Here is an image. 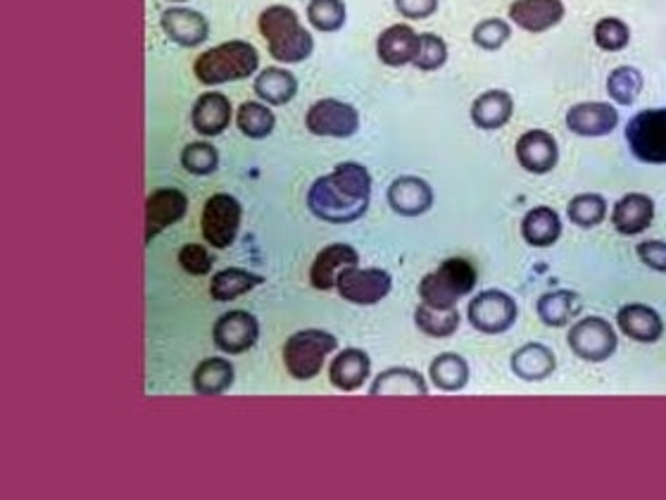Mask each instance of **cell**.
I'll return each mask as SVG.
<instances>
[{"instance_id":"6da1fadb","label":"cell","mask_w":666,"mask_h":500,"mask_svg":"<svg viewBox=\"0 0 666 500\" xmlns=\"http://www.w3.org/2000/svg\"><path fill=\"white\" fill-rule=\"evenodd\" d=\"M371 201V175L359 163H341L317 177L308 191V210L329 225H353L362 219Z\"/></svg>"},{"instance_id":"7a4b0ae2","label":"cell","mask_w":666,"mask_h":500,"mask_svg":"<svg viewBox=\"0 0 666 500\" xmlns=\"http://www.w3.org/2000/svg\"><path fill=\"white\" fill-rule=\"evenodd\" d=\"M258 29L270 56L282 64H298L314 50V38L305 29L298 12L288 5H270L260 12Z\"/></svg>"},{"instance_id":"3957f363","label":"cell","mask_w":666,"mask_h":500,"mask_svg":"<svg viewBox=\"0 0 666 500\" xmlns=\"http://www.w3.org/2000/svg\"><path fill=\"white\" fill-rule=\"evenodd\" d=\"M260 52L243 38H231L215 48L200 52L193 62V74L203 86H222L241 82L258 72Z\"/></svg>"},{"instance_id":"277c9868","label":"cell","mask_w":666,"mask_h":500,"mask_svg":"<svg viewBox=\"0 0 666 500\" xmlns=\"http://www.w3.org/2000/svg\"><path fill=\"white\" fill-rule=\"evenodd\" d=\"M478 284V270L466 258H448L419 282V298L436 308H457Z\"/></svg>"},{"instance_id":"5b68a950","label":"cell","mask_w":666,"mask_h":500,"mask_svg":"<svg viewBox=\"0 0 666 500\" xmlns=\"http://www.w3.org/2000/svg\"><path fill=\"white\" fill-rule=\"evenodd\" d=\"M338 348V338L324 329H300L284 344L286 372L296 381H310L322 374L329 355Z\"/></svg>"},{"instance_id":"8992f818","label":"cell","mask_w":666,"mask_h":500,"mask_svg":"<svg viewBox=\"0 0 666 500\" xmlns=\"http://www.w3.org/2000/svg\"><path fill=\"white\" fill-rule=\"evenodd\" d=\"M243 222V205L231 193H215L210 195L203 205V215H200V229H203V239L210 248L224 250L229 248L238 231H241Z\"/></svg>"},{"instance_id":"52a82bcc","label":"cell","mask_w":666,"mask_h":500,"mask_svg":"<svg viewBox=\"0 0 666 500\" xmlns=\"http://www.w3.org/2000/svg\"><path fill=\"white\" fill-rule=\"evenodd\" d=\"M626 143L641 163L666 165V108H650L633 115L626 127Z\"/></svg>"},{"instance_id":"ba28073f","label":"cell","mask_w":666,"mask_h":500,"mask_svg":"<svg viewBox=\"0 0 666 500\" xmlns=\"http://www.w3.org/2000/svg\"><path fill=\"white\" fill-rule=\"evenodd\" d=\"M466 318H469V324L476 332L496 336L510 332L519 318V308L510 294L500 291V288H486V291L472 298L469 308H466Z\"/></svg>"},{"instance_id":"9c48e42d","label":"cell","mask_w":666,"mask_h":500,"mask_svg":"<svg viewBox=\"0 0 666 500\" xmlns=\"http://www.w3.org/2000/svg\"><path fill=\"white\" fill-rule=\"evenodd\" d=\"M571 353L583 362H605L617 353V332L603 318H583L571 324L567 334Z\"/></svg>"},{"instance_id":"30bf717a","label":"cell","mask_w":666,"mask_h":500,"mask_svg":"<svg viewBox=\"0 0 666 500\" xmlns=\"http://www.w3.org/2000/svg\"><path fill=\"white\" fill-rule=\"evenodd\" d=\"M305 127L312 136L350 139L359 129V112L355 105L338 98H322L310 105L305 115Z\"/></svg>"},{"instance_id":"8fae6325","label":"cell","mask_w":666,"mask_h":500,"mask_svg":"<svg viewBox=\"0 0 666 500\" xmlns=\"http://www.w3.org/2000/svg\"><path fill=\"white\" fill-rule=\"evenodd\" d=\"M393 288V276L381 267H348L338 274L336 291L353 306H377Z\"/></svg>"},{"instance_id":"7c38bea8","label":"cell","mask_w":666,"mask_h":500,"mask_svg":"<svg viewBox=\"0 0 666 500\" xmlns=\"http://www.w3.org/2000/svg\"><path fill=\"white\" fill-rule=\"evenodd\" d=\"M260 341V322L248 310H229L212 326V344L226 355H243Z\"/></svg>"},{"instance_id":"4fadbf2b","label":"cell","mask_w":666,"mask_h":500,"mask_svg":"<svg viewBox=\"0 0 666 500\" xmlns=\"http://www.w3.org/2000/svg\"><path fill=\"white\" fill-rule=\"evenodd\" d=\"M186 213H189V195L181 189H155L145 199V246H151L155 236L163 234L167 227L181 222Z\"/></svg>"},{"instance_id":"5bb4252c","label":"cell","mask_w":666,"mask_h":500,"mask_svg":"<svg viewBox=\"0 0 666 500\" xmlns=\"http://www.w3.org/2000/svg\"><path fill=\"white\" fill-rule=\"evenodd\" d=\"M516 163L531 175H548L559 163L557 139L545 129H531L516 139Z\"/></svg>"},{"instance_id":"9a60e30c","label":"cell","mask_w":666,"mask_h":500,"mask_svg":"<svg viewBox=\"0 0 666 500\" xmlns=\"http://www.w3.org/2000/svg\"><path fill=\"white\" fill-rule=\"evenodd\" d=\"M619 124V112L609 103H576L567 110V129L583 139L607 136Z\"/></svg>"},{"instance_id":"2e32d148","label":"cell","mask_w":666,"mask_h":500,"mask_svg":"<svg viewBox=\"0 0 666 500\" xmlns=\"http://www.w3.org/2000/svg\"><path fill=\"white\" fill-rule=\"evenodd\" d=\"M159 26L167 34L169 41H175L181 48H195L207 41L210 22L203 12L186 5H171L159 17Z\"/></svg>"},{"instance_id":"e0dca14e","label":"cell","mask_w":666,"mask_h":500,"mask_svg":"<svg viewBox=\"0 0 666 500\" xmlns=\"http://www.w3.org/2000/svg\"><path fill=\"white\" fill-rule=\"evenodd\" d=\"M359 265V253L350 243H331L317 253L310 267V286L314 291H333L338 274Z\"/></svg>"},{"instance_id":"ac0fdd59","label":"cell","mask_w":666,"mask_h":500,"mask_svg":"<svg viewBox=\"0 0 666 500\" xmlns=\"http://www.w3.org/2000/svg\"><path fill=\"white\" fill-rule=\"evenodd\" d=\"M389 205L400 217H421L433 207V189L421 177L403 175L391 181Z\"/></svg>"},{"instance_id":"d6986e66","label":"cell","mask_w":666,"mask_h":500,"mask_svg":"<svg viewBox=\"0 0 666 500\" xmlns=\"http://www.w3.org/2000/svg\"><path fill=\"white\" fill-rule=\"evenodd\" d=\"M231 120H234L231 100L229 96H224L222 91H207V94H200L198 100L193 103L191 127L200 136L215 139L224 134V131L229 129Z\"/></svg>"},{"instance_id":"ffe728a7","label":"cell","mask_w":666,"mask_h":500,"mask_svg":"<svg viewBox=\"0 0 666 500\" xmlns=\"http://www.w3.org/2000/svg\"><path fill=\"white\" fill-rule=\"evenodd\" d=\"M510 20L528 34L550 32L564 20L567 8L562 0H514L508 8Z\"/></svg>"},{"instance_id":"44dd1931","label":"cell","mask_w":666,"mask_h":500,"mask_svg":"<svg viewBox=\"0 0 666 500\" xmlns=\"http://www.w3.org/2000/svg\"><path fill=\"white\" fill-rule=\"evenodd\" d=\"M421 36L409 24H393L377 38V56L389 68H405L415 64Z\"/></svg>"},{"instance_id":"7402d4cb","label":"cell","mask_w":666,"mask_h":500,"mask_svg":"<svg viewBox=\"0 0 666 500\" xmlns=\"http://www.w3.org/2000/svg\"><path fill=\"white\" fill-rule=\"evenodd\" d=\"M371 374V358L362 348H343L329 365L331 386L343 393L362 389Z\"/></svg>"},{"instance_id":"603a6c76","label":"cell","mask_w":666,"mask_h":500,"mask_svg":"<svg viewBox=\"0 0 666 500\" xmlns=\"http://www.w3.org/2000/svg\"><path fill=\"white\" fill-rule=\"evenodd\" d=\"M655 219V201L647 193H626L611 207V225L621 236H638Z\"/></svg>"},{"instance_id":"cb8c5ba5","label":"cell","mask_w":666,"mask_h":500,"mask_svg":"<svg viewBox=\"0 0 666 500\" xmlns=\"http://www.w3.org/2000/svg\"><path fill=\"white\" fill-rule=\"evenodd\" d=\"M617 324L626 336L638 341V344H657L664 336L662 314L655 308L643 306V302H629V306L619 308Z\"/></svg>"},{"instance_id":"d4e9b609","label":"cell","mask_w":666,"mask_h":500,"mask_svg":"<svg viewBox=\"0 0 666 500\" xmlns=\"http://www.w3.org/2000/svg\"><path fill=\"white\" fill-rule=\"evenodd\" d=\"M369 396L426 398L429 396V386H426V379L417 370H412V367H391V370H383L371 381Z\"/></svg>"},{"instance_id":"484cf974","label":"cell","mask_w":666,"mask_h":500,"mask_svg":"<svg viewBox=\"0 0 666 500\" xmlns=\"http://www.w3.org/2000/svg\"><path fill=\"white\" fill-rule=\"evenodd\" d=\"M512 115H514V98L504 88L484 91L481 96H476L469 108L474 127L484 131L502 129L512 120Z\"/></svg>"},{"instance_id":"4316f807","label":"cell","mask_w":666,"mask_h":500,"mask_svg":"<svg viewBox=\"0 0 666 500\" xmlns=\"http://www.w3.org/2000/svg\"><path fill=\"white\" fill-rule=\"evenodd\" d=\"M510 367L514 377H519L522 381H531V384H536V381H545L557 367V358L552 348H548L545 344H536V341H531V344H524L522 348H516L510 358Z\"/></svg>"},{"instance_id":"83f0119b","label":"cell","mask_w":666,"mask_h":500,"mask_svg":"<svg viewBox=\"0 0 666 500\" xmlns=\"http://www.w3.org/2000/svg\"><path fill=\"white\" fill-rule=\"evenodd\" d=\"M236 381V370L229 360L224 358H205L203 362H198L193 370L191 384L198 396L215 398L222 393L229 391Z\"/></svg>"},{"instance_id":"f1b7e54d","label":"cell","mask_w":666,"mask_h":500,"mask_svg":"<svg viewBox=\"0 0 666 500\" xmlns=\"http://www.w3.org/2000/svg\"><path fill=\"white\" fill-rule=\"evenodd\" d=\"M252 88H255V96L262 103L278 108V105H288L293 98L298 96V79L286 68H278V64H274V68H266L255 76V84H252Z\"/></svg>"},{"instance_id":"f546056e","label":"cell","mask_w":666,"mask_h":500,"mask_svg":"<svg viewBox=\"0 0 666 500\" xmlns=\"http://www.w3.org/2000/svg\"><path fill=\"white\" fill-rule=\"evenodd\" d=\"M264 284V276L243 267H226L212 274L210 279V298L217 302H231L250 294L252 288Z\"/></svg>"},{"instance_id":"4dcf8cb0","label":"cell","mask_w":666,"mask_h":500,"mask_svg":"<svg viewBox=\"0 0 666 500\" xmlns=\"http://www.w3.org/2000/svg\"><path fill=\"white\" fill-rule=\"evenodd\" d=\"M522 236L533 248H550L562 236V219L548 205L533 207L522 219Z\"/></svg>"},{"instance_id":"1f68e13d","label":"cell","mask_w":666,"mask_h":500,"mask_svg":"<svg viewBox=\"0 0 666 500\" xmlns=\"http://www.w3.org/2000/svg\"><path fill=\"white\" fill-rule=\"evenodd\" d=\"M536 312L545 326H567L581 312V298L567 288L543 294L536 302Z\"/></svg>"},{"instance_id":"d6a6232c","label":"cell","mask_w":666,"mask_h":500,"mask_svg":"<svg viewBox=\"0 0 666 500\" xmlns=\"http://www.w3.org/2000/svg\"><path fill=\"white\" fill-rule=\"evenodd\" d=\"M429 377L436 389H441L445 393H457L469 384L472 370H469V362H466L462 355L441 353L433 358V362L429 367Z\"/></svg>"},{"instance_id":"836d02e7","label":"cell","mask_w":666,"mask_h":500,"mask_svg":"<svg viewBox=\"0 0 666 500\" xmlns=\"http://www.w3.org/2000/svg\"><path fill=\"white\" fill-rule=\"evenodd\" d=\"M236 127L241 129V134L252 141H262L274 134L276 127V115L272 112V105L262 100H246L236 112Z\"/></svg>"},{"instance_id":"e575fe53","label":"cell","mask_w":666,"mask_h":500,"mask_svg":"<svg viewBox=\"0 0 666 500\" xmlns=\"http://www.w3.org/2000/svg\"><path fill=\"white\" fill-rule=\"evenodd\" d=\"M415 324L421 334L431 338H448L457 334L460 312L457 308H436L429 302H421L415 310Z\"/></svg>"},{"instance_id":"d590c367","label":"cell","mask_w":666,"mask_h":500,"mask_svg":"<svg viewBox=\"0 0 666 500\" xmlns=\"http://www.w3.org/2000/svg\"><path fill=\"white\" fill-rule=\"evenodd\" d=\"M567 217L571 219V225L581 229H593L605 222L607 201L599 193H579L569 201Z\"/></svg>"},{"instance_id":"8d00e7d4","label":"cell","mask_w":666,"mask_h":500,"mask_svg":"<svg viewBox=\"0 0 666 500\" xmlns=\"http://www.w3.org/2000/svg\"><path fill=\"white\" fill-rule=\"evenodd\" d=\"M643 91V74L641 70L621 64V68L611 70L607 76V94L619 105H633Z\"/></svg>"},{"instance_id":"74e56055","label":"cell","mask_w":666,"mask_h":500,"mask_svg":"<svg viewBox=\"0 0 666 500\" xmlns=\"http://www.w3.org/2000/svg\"><path fill=\"white\" fill-rule=\"evenodd\" d=\"M308 20L322 34L341 32L345 20H348V8H345L343 0H310Z\"/></svg>"},{"instance_id":"f35d334b","label":"cell","mask_w":666,"mask_h":500,"mask_svg":"<svg viewBox=\"0 0 666 500\" xmlns=\"http://www.w3.org/2000/svg\"><path fill=\"white\" fill-rule=\"evenodd\" d=\"M181 167L195 177H210L219 167V151L210 141H193L181 151Z\"/></svg>"},{"instance_id":"ab89813d","label":"cell","mask_w":666,"mask_h":500,"mask_svg":"<svg viewBox=\"0 0 666 500\" xmlns=\"http://www.w3.org/2000/svg\"><path fill=\"white\" fill-rule=\"evenodd\" d=\"M593 41L599 50L619 52L631 44V26L619 17H603L593 26Z\"/></svg>"},{"instance_id":"60d3db41","label":"cell","mask_w":666,"mask_h":500,"mask_svg":"<svg viewBox=\"0 0 666 500\" xmlns=\"http://www.w3.org/2000/svg\"><path fill=\"white\" fill-rule=\"evenodd\" d=\"M512 36V24L500 17H488L478 22L472 29V41L474 46L484 50H500Z\"/></svg>"},{"instance_id":"b9f144b4","label":"cell","mask_w":666,"mask_h":500,"mask_svg":"<svg viewBox=\"0 0 666 500\" xmlns=\"http://www.w3.org/2000/svg\"><path fill=\"white\" fill-rule=\"evenodd\" d=\"M419 36H421V44H419L415 68L421 70V72L441 70L443 64L448 62V44L443 41L441 36L431 34V32L419 34Z\"/></svg>"},{"instance_id":"7bdbcfd3","label":"cell","mask_w":666,"mask_h":500,"mask_svg":"<svg viewBox=\"0 0 666 500\" xmlns=\"http://www.w3.org/2000/svg\"><path fill=\"white\" fill-rule=\"evenodd\" d=\"M179 265L186 274L205 276L212 272V265H215V255H212L205 246L186 243L179 250Z\"/></svg>"},{"instance_id":"ee69618b","label":"cell","mask_w":666,"mask_h":500,"mask_svg":"<svg viewBox=\"0 0 666 500\" xmlns=\"http://www.w3.org/2000/svg\"><path fill=\"white\" fill-rule=\"evenodd\" d=\"M393 3H395V10L400 12V17L421 22V20H429L436 15L441 0H393Z\"/></svg>"},{"instance_id":"f6af8a7d","label":"cell","mask_w":666,"mask_h":500,"mask_svg":"<svg viewBox=\"0 0 666 500\" xmlns=\"http://www.w3.org/2000/svg\"><path fill=\"white\" fill-rule=\"evenodd\" d=\"M635 253H638V260H641L643 265H647L650 270H655V272L666 274V241H659V239L643 241V243H638Z\"/></svg>"},{"instance_id":"bcb514c9","label":"cell","mask_w":666,"mask_h":500,"mask_svg":"<svg viewBox=\"0 0 666 500\" xmlns=\"http://www.w3.org/2000/svg\"><path fill=\"white\" fill-rule=\"evenodd\" d=\"M171 3H186V0H171Z\"/></svg>"}]
</instances>
